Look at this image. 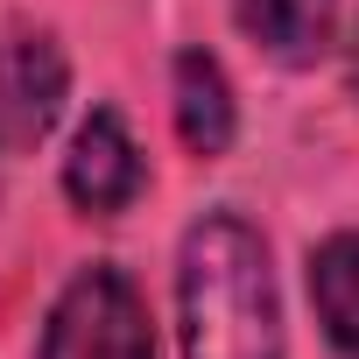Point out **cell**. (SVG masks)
<instances>
[{"instance_id":"2","label":"cell","mask_w":359,"mask_h":359,"mask_svg":"<svg viewBox=\"0 0 359 359\" xmlns=\"http://www.w3.org/2000/svg\"><path fill=\"white\" fill-rule=\"evenodd\" d=\"M36 359H155V331L141 310V289L120 268H78L43 324Z\"/></svg>"},{"instance_id":"7","label":"cell","mask_w":359,"mask_h":359,"mask_svg":"<svg viewBox=\"0 0 359 359\" xmlns=\"http://www.w3.org/2000/svg\"><path fill=\"white\" fill-rule=\"evenodd\" d=\"M310 303L324 338L345 359H359V233H331L310 247Z\"/></svg>"},{"instance_id":"4","label":"cell","mask_w":359,"mask_h":359,"mask_svg":"<svg viewBox=\"0 0 359 359\" xmlns=\"http://www.w3.org/2000/svg\"><path fill=\"white\" fill-rule=\"evenodd\" d=\"M141 148H134V134H127V120L113 113V106H99L85 127H78V141H71V155H64V191H71V205L78 212H92V219H113V212H127L134 198H141Z\"/></svg>"},{"instance_id":"3","label":"cell","mask_w":359,"mask_h":359,"mask_svg":"<svg viewBox=\"0 0 359 359\" xmlns=\"http://www.w3.org/2000/svg\"><path fill=\"white\" fill-rule=\"evenodd\" d=\"M64 113V57L43 29L0 36V162H15Z\"/></svg>"},{"instance_id":"5","label":"cell","mask_w":359,"mask_h":359,"mask_svg":"<svg viewBox=\"0 0 359 359\" xmlns=\"http://www.w3.org/2000/svg\"><path fill=\"white\" fill-rule=\"evenodd\" d=\"M169 85H176V134H184V148L191 155H226L240 113H233V85H226L219 57L184 50L169 64Z\"/></svg>"},{"instance_id":"1","label":"cell","mask_w":359,"mask_h":359,"mask_svg":"<svg viewBox=\"0 0 359 359\" xmlns=\"http://www.w3.org/2000/svg\"><path fill=\"white\" fill-rule=\"evenodd\" d=\"M176 331L184 359H282V303L268 247L247 219L205 212L176 254Z\"/></svg>"},{"instance_id":"6","label":"cell","mask_w":359,"mask_h":359,"mask_svg":"<svg viewBox=\"0 0 359 359\" xmlns=\"http://www.w3.org/2000/svg\"><path fill=\"white\" fill-rule=\"evenodd\" d=\"M240 29L289 71L317 64L338 29V0H240Z\"/></svg>"}]
</instances>
